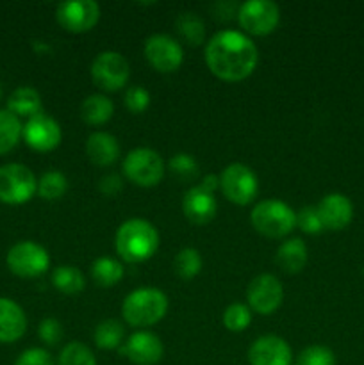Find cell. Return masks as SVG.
Wrapping results in <instances>:
<instances>
[{
    "label": "cell",
    "instance_id": "6da1fadb",
    "mask_svg": "<svg viewBox=\"0 0 364 365\" xmlns=\"http://www.w3.org/2000/svg\"><path fill=\"white\" fill-rule=\"evenodd\" d=\"M206 64L214 77L239 82L253 73L259 52L252 39L239 31H220L207 41Z\"/></svg>",
    "mask_w": 364,
    "mask_h": 365
},
{
    "label": "cell",
    "instance_id": "7a4b0ae2",
    "mask_svg": "<svg viewBox=\"0 0 364 365\" xmlns=\"http://www.w3.org/2000/svg\"><path fill=\"white\" fill-rule=\"evenodd\" d=\"M157 248H159V232L150 221L132 217L118 228L116 252L125 262H145L156 255Z\"/></svg>",
    "mask_w": 364,
    "mask_h": 365
},
{
    "label": "cell",
    "instance_id": "3957f363",
    "mask_svg": "<svg viewBox=\"0 0 364 365\" xmlns=\"http://www.w3.org/2000/svg\"><path fill=\"white\" fill-rule=\"evenodd\" d=\"M168 312V298L163 291L143 287L132 291L121 303V316L125 323L136 328L153 327Z\"/></svg>",
    "mask_w": 364,
    "mask_h": 365
},
{
    "label": "cell",
    "instance_id": "277c9868",
    "mask_svg": "<svg viewBox=\"0 0 364 365\" xmlns=\"http://www.w3.org/2000/svg\"><path fill=\"white\" fill-rule=\"evenodd\" d=\"M250 223L264 237L282 239L296 227V212L277 198L263 200L250 212Z\"/></svg>",
    "mask_w": 364,
    "mask_h": 365
},
{
    "label": "cell",
    "instance_id": "5b68a950",
    "mask_svg": "<svg viewBox=\"0 0 364 365\" xmlns=\"http://www.w3.org/2000/svg\"><path fill=\"white\" fill-rule=\"evenodd\" d=\"M38 192V178L25 164L9 163L0 166V202L24 205Z\"/></svg>",
    "mask_w": 364,
    "mask_h": 365
},
{
    "label": "cell",
    "instance_id": "8992f818",
    "mask_svg": "<svg viewBox=\"0 0 364 365\" xmlns=\"http://www.w3.org/2000/svg\"><path fill=\"white\" fill-rule=\"evenodd\" d=\"M121 170L132 184L139 187H153L164 177V160L156 150L136 148L127 153Z\"/></svg>",
    "mask_w": 364,
    "mask_h": 365
},
{
    "label": "cell",
    "instance_id": "52a82bcc",
    "mask_svg": "<svg viewBox=\"0 0 364 365\" xmlns=\"http://www.w3.org/2000/svg\"><path fill=\"white\" fill-rule=\"evenodd\" d=\"M6 264L13 274L20 278L41 277L50 267V255L34 241H20L7 252Z\"/></svg>",
    "mask_w": 364,
    "mask_h": 365
},
{
    "label": "cell",
    "instance_id": "ba28073f",
    "mask_svg": "<svg viewBox=\"0 0 364 365\" xmlns=\"http://www.w3.org/2000/svg\"><path fill=\"white\" fill-rule=\"evenodd\" d=\"M220 189L234 205H248L259 191V180L252 168L234 163L220 173Z\"/></svg>",
    "mask_w": 364,
    "mask_h": 365
},
{
    "label": "cell",
    "instance_id": "9c48e42d",
    "mask_svg": "<svg viewBox=\"0 0 364 365\" xmlns=\"http://www.w3.org/2000/svg\"><path fill=\"white\" fill-rule=\"evenodd\" d=\"M131 77L128 61L120 52L98 53L91 63V81L103 91H118L127 84Z\"/></svg>",
    "mask_w": 364,
    "mask_h": 365
},
{
    "label": "cell",
    "instance_id": "30bf717a",
    "mask_svg": "<svg viewBox=\"0 0 364 365\" xmlns=\"http://www.w3.org/2000/svg\"><path fill=\"white\" fill-rule=\"evenodd\" d=\"M238 21L248 34L266 36L277 29L280 9L271 0H248L239 6Z\"/></svg>",
    "mask_w": 364,
    "mask_h": 365
},
{
    "label": "cell",
    "instance_id": "8fae6325",
    "mask_svg": "<svg viewBox=\"0 0 364 365\" xmlns=\"http://www.w3.org/2000/svg\"><path fill=\"white\" fill-rule=\"evenodd\" d=\"M246 299L248 307L253 312L261 316H270L284 302V289H282L280 280L273 274H259L253 278L246 289Z\"/></svg>",
    "mask_w": 364,
    "mask_h": 365
},
{
    "label": "cell",
    "instance_id": "7c38bea8",
    "mask_svg": "<svg viewBox=\"0 0 364 365\" xmlns=\"http://www.w3.org/2000/svg\"><path fill=\"white\" fill-rule=\"evenodd\" d=\"M56 18L64 31L82 34L98 24L100 6L95 0H70L57 6Z\"/></svg>",
    "mask_w": 364,
    "mask_h": 365
},
{
    "label": "cell",
    "instance_id": "4fadbf2b",
    "mask_svg": "<svg viewBox=\"0 0 364 365\" xmlns=\"http://www.w3.org/2000/svg\"><path fill=\"white\" fill-rule=\"evenodd\" d=\"M145 57L153 70L161 73H171L181 68L184 61V50L181 43L168 34H153L145 43Z\"/></svg>",
    "mask_w": 364,
    "mask_h": 365
},
{
    "label": "cell",
    "instance_id": "5bb4252c",
    "mask_svg": "<svg viewBox=\"0 0 364 365\" xmlns=\"http://www.w3.org/2000/svg\"><path fill=\"white\" fill-rule=\"evenodd\" d=\"M21 138L27 143L29 148L36 152H52L61 145L63 132H61V125L54 118L41 113L25 121Z\"/></svg>",
    "mask_w": 364,
    "mask_h": 365
},
{
    "label": "cell",
    "instance_id": "9a60e30c",
    "mask_svg": "<svg viewBox=\"0 0 364 365\" xmlns=\"http://www.w3.org/2000/svg\"><path fill=\"white\" fill-rule=\"evenodd\" d=\"M120 355L134 365H156L164 355L163 341L152 331H136L120 348Z\"/></svg>",
    "mask_w": 364,
    "mask_h": 365
},
{
    "label": "cell",
    "instance_id": "2e32d148",
    "mask_svg": "<svg viewBox=\"0 0 364 365\" xmlns=\"http://www.w3.org/2000/svg\"><path fill=\"white\" fill-rule=\"evenodd\" d=\"M250 365H291L293 351L278 335H263L248 348Z\"/></svg>",
    "mask_w": 364,
    "mask_h": 365
},
{
    "label": "cell",
    "instance_id": "e0dca14e",
    "mask_svg": "<svg viewBox=\"0 0 364 365\" xmlns=\"http://www.w3.org/2000/svg\"><path fill=\"white\" fill-rule=\"evenodd\" d=\"M316 209L323 228H327V230H343L353 220L352 202H350L348 196L341 195V192H332V195L323 196Z\"/></svg>",
    "mask_w": 364,
    "mask_h": 365
},
{
    "label": "cell",
    "instance_id": "ac0fdd59",
    "mask_svg": "<svg viewBox=\"0 0 364 365\" xmlns=\"http://www.w3.org/2000/svg\"><path fill=\"white\" fill-rule=\"evenodd\" d=\"M218 210L214 192L206 191L202 185L189 189L182 200V212L193 225H207L214 220Z\"/></svg>",
    "mask_w": 364,
    "mask_h": 365
},
{
    "label": "cell",
    "instance_id": "d6986e66",
    "mask_svg": "<svg viewBox=\"0 0 364 365\" xmlns=\"http://www.w3.org/2000/svg\"><path fill=\"white\" fill-rule=\"evenodd\" d=\"M27 331L24 309L9 298H0V342L11 344L20 341Z\"/></svg>",
    "mask_w": 364,
    "mask_h": 365
},
{
    "label": "cell",
    "instance_id": "ffe728a7",
    "mask_svg": "<svg viewBox=\"0 0 364 365\" xmlns=\"http://www.w3.org/2000/svg\"><path fill=\"white\" fill-rule=\"evenodd\" d=\"M86 153L95 166H111L120 157V145L116 138L107 132H93L86 141Z\"/></svg>",
    "mask_w": 364,
    "mask_h": 365
},
{
    "label": "cell",
    "instance_id": "44dd1931",
    "mask_svg": "<svg viewBox=\"0 0 364 365\" xmlns=\"http://www.w3.org/2000/svg\"><path fill=\"white\" fill-rule=\"evenodd\" d=\"M307 260H309V252H307L303 239L300 237H293L282 242L277 250V257H275L277 266L289 274L300 273L305 267Z\"/></svg>",
    "mask_w": 364,
    "mask_h": 365
},
{
    "label": "cell",
    "instance_id": "7402d4cb",
    "mask_svg": "<svg viewBox=\"0 0 364 365\" xmlns=\"http://www.w3.org/2000/svg\"><path fill=\"white\" fill-rule=\"evenodd\" d=\"M43 102L41 95L36 91L31 86H21V88L14 89L7 98V110L13 113L16 118H31L38 116L43 113Z\"/></svg>",
    "mask_w": 364,
    "mask_h": 365
},
{
    "label": "cell",
    "instance_id": "603a6c76",
    "mask_svg": "<svg viewBox=\"0 0 364 365\" xmlns=\"http://www.w3.org/2000/svg\"><path fill=\"white\" fill-rule=\"evenodd\" d=\"M114 103L106 95H89L81 106V118L88 125H103L113 118Z\"/></svg>",
    "mask_w": 364,
    "mask_h": 365
},
{
    "label": "cell",
    "instance_id": "cb8c5ba5",
    "mask_svg": "<svg viewBox=\"0 0 364 365\" xmlns=\"http://www.w3.org/2000/svg\"><path fill=\"white\" fill-rule=\"evenodd\" d=\"M123 264L111 257H100L91 264V278L98 287H113L123 278Z\"/></svg>",
    "mask_w": 364,
    "mask_h": 365
},
{
    "label": "cell",
    "instance_id": "d4e9b609",
    "mask_svg": "<svg viewBox=\"0 0 364 365\" xmlns=\"http://www.w3.org/2000/svg\"><path fill=\"white\" fill-rule=\"evenodd\" d=\"M123 339L125 327L116 319L102 321L93 331V341H95L96 348L103 349V351L120 349L123 346Z\"/></svg>",
    "mask_w": 364,
    "mask_h": 365
},
{
    "label": "cell",
    "instance_id": "484cf974",
    "mask_svg": "<svg viewBox=\"0 0 364 365\" xmlns=\"http://www.w3.org/2000/svg\"><path fill=\"white\" fill-rule=\"evenodd\" d=\"M52 284L59 292L68 296L79 294L84 291L86 280L84 274L75 266H59L52 273Z\"/></svg>",
    "mask_w": 364,
    "mask_h": 365
},
{
    "label": "cell",
    "instance_id": "4316f807",
    "mask_svg": "<svg viewBox=\"0 0 364 365\" xmlns=\"http://www.w3.org/2000/svg\"><path fill=\"white\" fill-rule=\"evenodd\" d=\"M175 27H177L178 36L184 39L188 45L198 46L206 41V25H203L202 18L196 16L195 13H181L175 20Z\"/></svg>",
    "mask_w": 364,
    "mask_h": 365
},
{
    "label": "cell",
    "instance_id": "83f0119b",
    "mask_svg": "<svg viewBox=\"0 0 364 365\" xmlns=\"http://www.w3.org/2000/svg\"><path fill=\"white\" fill-rule=\"evenodd\" d=\"M24 132L20 118L14 116L7 109H0V155L9 153L18 145Z\"/></svg>",
    "mask_w": 364,
    "mask_h": 365
},
{
    "label": "cell",
    "instance_id": "f1b7e54d",
    "mask_svg": "<svg viewBox=\"0 0 364 365\" xmlns=\"http://www.w3.org/2000/svg\"><path fill=\"white\" fill-rule=\"evenodd\" d=\"M68 191V178L61 171L49 170L39 177L38 180V195L46 202H56L63 198Z\"/></svg>",
    "mask_w": 364,
    "mask_h": 365
},
{
    "label": "cell",
    "instance_id": "f546056e",
    "mask_svg": "<svg viewBox=\"0 0 364 365\" xmlns=\"http://www.w3.org/2000/svg\"><path fill=\"white\" fill-rule=\"evenodd\" d=\"M175 274L182 280H191L202 271V255L195 248H184L175 255Z\"/></svg>",
    "mask_w": 364,
    "mask_h": 365
},
{
    "label": "cell",
    "instance_id": "4dcf8cb0",
    "mask_svg": "<svg viewBox=\"0 0 364 365\" xmlns=\"http://www.w3.org/2000/svg\"><path fill=\"white\" fill-rule=\"evenodd\" d=\"M57 365H96V359L88 346L75 341L61 349Z\"/></svg>",
    "mask_w": 364,
    "mask_h": 365
},
{
    "label": "cell",
    "instance_id": "1f68e13d",
    "mask_svg": "<svg viewBox=\"0 0 364 365\" xmlns=\"http://www.w3.org/2000/svg\"><path fill=\"white\" fill-rule=\"evenodd\" d=\"M252 323V310L243 303H232L223 312V324L231 331H245Z\"/></svg>",
    "mask_w": 364,
    "mask_h": 365
},
{
    "label": "cell",
    "instance_id": "d6a6232c",
    "mask_svg": "<svg viewBox=\"0 0 364 365\" xmlns=\"http://www.w3.org/2000/svg\"><path fill=\"white\" fill-rule=\"evenodd\" d=\"M170 171L173 177H177L178 180L191 182L193 178L198 177V163L195 160V157L189 155V153H177L170 159L168 163Z\"/></svg>",
    "mask_w": 364,
    "mask_h": 365
},
{
    "label": "cell",
    "instance_id": "836d02e7",
    "mask_svg": "<svg viewBox=\"0 0 364 365\" xmlns=\"http://www.w3.org/2000/svg\"><path fill=\"white\" fill-rule=\"evenodd\" d=\"M296 365H335V355L327 346H309L300 353Z\"/></svg>",
    "mask_w": 364,
    "mask_h": 365
},
{
    "label": "cell",
    "instance_id": "e575fe53",
    "mask_svg": "<svg viewBox=\"0 0 364 365\" xmlns=\"http://www.w3.org/2000/svg\"><path fill=\"white\" fill-rule=\"evenodd\" d=\"M296 225L300 227V230L305 232V234L316 235L323 230V223H321V217L318 214L316 207H302L296 214Z\"/></svg>",
    "mask_w": 364,
    "mask_h": 365
},
{
    "label": "cell",
    "instance_id": "d590c367",
    "mask_svg": "<svg viewBox=\"0 0 364 365\" xmlns=\"http://www.w3.org/2000/svg\"><path fill=\"white\" fill-rule=\"evenodd\" d=\"M123 103L131 113H143V110L148 109L150 106V93L146 91L143 86H131V88L125 91Z\"/></svg>",
    "mask_w": 364,
    "mask_h": 365
},
{
    "label": "cell",
    "instance_id": "8d00e7d4",
    "mask_svg": "<svg viewBox=\"0 0 364 365\" xmlns=\"http://www.w3.org/2000/svg\"><path fill=\"white\" fill-rule=\"evenodd\" d=\"M63 324L54 317H46L39 323L38 327V337L45 342L46 346H57L63 341Z\"/></svg>",
    "mask_w": 364,
    "mask_h": 365
},
{
    "label": "cell",
    "instance_id": "74e56055",
    "mask_svg": "<svg viewBox=\"0 0 364 365\" xmlns=\"http://www.w3.org/2000/svg\"><path fill=\"white\" fill-rule=\"evenodd\" d=\"M14 365H54V359L46 349L29 348L18 356Z\"/></svg>",
    "mask_w": 364,
    "mask_h": 365
},
{
    "label": "cell",
    "instance_id": "f35d334b",
    "mask_svg": "<svg viewBox=\"0 0 364 365\" xmlns=\"http://www.w3.org/2000/svg\"><path fill=\"white\" fill-rule=\"evenodd\" d=\"M121 187H123V182H121V178L114 173L106 175V177L98 182V191L106 196H114L116 192L121 191Z\"/></svg>",
    "mask_w": 364,
    "mask_h": 365
},
{
    "label": "cell",
    "instance_id": "ab89813d",
    "mask_svg": "<svg viewBox=\"0 0 364 365\" xmlns=\"http://www.w3.org/2000/svg\"><path fill=\"white\" fill-rule=\"evenodd\" d=\"M200 185H202L206 191L214 192L218 187H220V175H211V173L206 175V177L202 178V184Z\"/></svg>",
    "mask_w": 364,
    "mask_h": 365
}]
</instances>
